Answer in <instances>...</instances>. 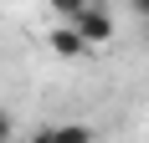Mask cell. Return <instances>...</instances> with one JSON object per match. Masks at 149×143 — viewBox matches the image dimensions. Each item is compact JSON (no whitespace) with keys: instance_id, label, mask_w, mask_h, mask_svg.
I'll return each mask as SVG.
<instances>
[{"instance_id":"obj_1","label":"cell","mask_w":149,"mask_h":143,"mask_svg":"<svg viewBox=\"0 0 149 143\" xmlns=\"http://www.w3.org/2000/svg\"><path fill=\"white\" fill-rule=\"evenodd\" d=\"M72 26H77V36L88 41V51H93V46H108V41H113V15H108L103 5H88V10L77 15Z\"/></svg>"},{"instance_id":"obj_2","label":"cell","mask_w":149,"mask_h":143,"mask_svg":"<svg viewBox=\"0 0 149 143\" xmlns=\"http://www.w3.org/2000/svg\"><path fill=\"white\" fill-rule=\"evenodd\" d=\"M46 41H52V51H57V56H82V51H88V41H82V36H77V26H57L52 31V36H46Z\"/></svg>"},{"instance_id":"obj_3","label":"cell","mask_w":149,"mask_h":143,"mask_svg":"<svg viewBox=\"0 0 149 143\" xmlns=\"http://www.w3.org/2000/svg\"><path fill=\"white\" fill-rule=\"evenodd\" d=\"M52 143H98V133L88 123H57L52 128Z\"/></svg>"},{"instance_id":"obj_4","label":"cell","mask_w":149,"mask_h":143,"mask_svg":"<svg viewBox=\"0 0 149 143\" xmlns=\"http://www.w3.org/2000/svg\"><path fill=\"white\" fill-rule=\"evenodd\" d=\"M46 5H52L57 15H72V21H77V15L88 10V5H98V0H46Z\"/></svg>"},{"instance_id":"obj_5","label":"cell","mask_w":149,"mask_h":143,"mask_svg":"<svg viewBox=\"0 0 149 143\" xmlns=\"http://www.w3.org/2000/svg\"><path fill=\"white\" fill-rule=\"evenodd\" d=\"M10 138H15V118L0 107V143H10Z\"/></svg>"},{"instance_id":"obj_6","label":"cell","mask_w":149,"mask_h":143,"mask_svg":"<svg viewBox=\"0 0 149 143\" xmlns=\"http://www.w3.org/2000/svg\"><path fill=\"white\" fill-rule=\"evenodd\" d=\"M26 143H52V128H41V133H31Z\"/></svg>"},{"instance_id":"obj_7","label":"cell","mask_w":149,"mask_h":143,"mask_svg":"<svg viewBox=\"0 0 149 143\" xmlns=\"http://www.w3.org/2000/svg\"><path fill=\"white\" fill-rule=\"evenodd\" d=\"M134 10H139V15H144V21H149V0H134Z\"/></svg>"}]
</instances>
